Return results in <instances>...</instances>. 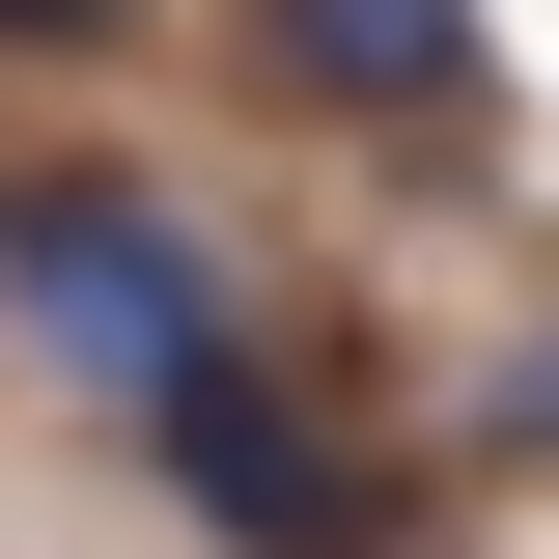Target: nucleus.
<instances>
[{
	"label": "nucleus",
	"mask_w": 559,
	"mask_h": 559,
	"mask_svg": "<svg viewBox=\"0 0 559 559\" xmlns=\"http://www.w3.org/2000/svg\"><path fill=\"white\" fill-rule=\"evenodd\" d=\"M0 28H112V0H0Z\"/></svg>",
	"instance_id": "nucleus-5"
},
{
	"label": "nucleus",
	"mask_w": 559,
	"mask_h": 559,
	"mask_svg": "<svg viewBox=\"0 0 559 559\" xmlns=\"http://www.w3.org/2000/svg\"><path fill=\"white\" fill-rule=\"evenodd\" d=\"M476 448H503V476H559V336H503V364H476Z\"/></svg>",
	"instance_id": "nucleus-4"
},
{
	"label": "nucleus",
	"mask_w": 559,
	"mask_h": 559,
	"mask_svg": "<svg viewBox=\"0 0 559 559\" xmlns=\"http://www.w3.org/2000/svg\"><path fill=\"white\" fill-rule=\"evenodd\" d=\"M252 84H308V112H476V0H252Z\"/></svg>",
	"instance_id": "nucleus-3"
},
{
	"label": "nucleus",
	"mask_w": 559,
	"mask_h": 559,
	"mask_svg": "<svg viewBox=\"0 0 559 559\" xmlns=\"http://www.w3.org/2000/svg\"><path fill=\"white\" fill-rule=\"evenodd\" d=\"M140 448H168V503H197L224 559H364V448L280 392L252 336H197V364H168V392H140Z\"/></svg>",
	"instance_id": "nucleus-2"
},
{
	"label": "nucleus",
	"mask_w": 559,
	"mask_h": 559,
	"mask_svg": "<svg viewBox=\"0 0 559 559\" xmlns=\"http://www.w3.org/2000/svg\"><path fill=\"white\" fill-rule=\"evenodd\" d=\"M0 308H28V336L84 364V392H168V364L224 336V280H197V224L140 197V168H0Z\"/></svg>",
	"instance_id": "nucleus-1"
}]
</instances>
